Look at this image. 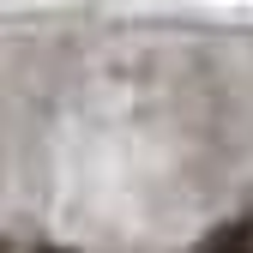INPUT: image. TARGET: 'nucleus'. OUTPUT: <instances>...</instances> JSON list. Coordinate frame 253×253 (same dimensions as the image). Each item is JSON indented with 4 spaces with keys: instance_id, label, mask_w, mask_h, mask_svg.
Returning a JSON list of instances; mask_svg holds the SVG:
<instances>
[{
    "instance_id": "nucleus-2",
    "label": "nucleus",
    "mask_w": 253,
    "mask_h": 253,
    "mask_svg": "<svg viewBox=\"0 0 253 253\" xmlns=\"http://www.w3.org/2000/svg\"><path fill=\"white\" fill-rule=\"evenodd\" d=\"M42 253H60V247H42Z\"/></svg>"
},
{
    "instance_id": "nucleus-1",
    "label": "nucleus",
    "mask_w": 253,
    "mask_h": 253,
    "mask_svg": "<svg viewBox=\"0 0 253 253\" xmlns=\"http://www.w3.org/2000/svg\"><path fill=\"white\" fill-rule=\"evenodd\" d=\"M199 253H253V217H235V223L211 229Z\"/></svg>"
}]
</instances>
